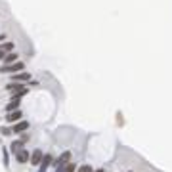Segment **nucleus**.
Listing matches in <instances>:
<instances>
[{
    "mask_svg": "<svg viewBox=\"0 0 172 172\" xmlns=\"http://www.w3.org/2000/svg\"><path fill=\"white\" fill-rule=\"evenodd\" d=\"M42 159H44V153H42V149H35L33 153H31V164H35V166H40V163H42Z\"/></svg>",
    "mask_w": 172,
    "mask_h": 172,
    "instance_id": "3",
    "label": "nucleus"
},
{
    "mask_svg": "<svg viewBox=\"0 0 172 172\" xmlns=\"http://www.w3.org/2000/svg\"><path fill=\"white\" fill-rule=\"evenodd\" d=\"M15 61H19V54H15V52H10V54H6V57H4L2 63H4V65H10V63H15Z\"/></svg>",
    "mask_w": 172,
    "mask_h": 172,
    "instance_id": "8",
    "label": "nucleus"
},
{
    "mask_svg": "<svg viewBox=\"0 0 172 172\" xmlns=\"http://www.w3.org/2000/svg\"><path fill=\"white\" fill-rule=\"evenodd\" d=\"M77 172H94V170H92L90 164H82V166H79V168H77Z\"/></svg>",
    "mask_w": 172,
    "mask_h": 172,
    "instance_id": "14",
    "label": "nucleus"
},
{
    "mask_svg": "<svg viewBox=\"0 0 172 172\" xmlns=\"http://www.w3.org/2000/svg\"><path fill=\"white\" fill-rule=\"evenodd\" d=\"M94 172H103V168H100V170H94Z\"/></svg>",
    "mask_w": 172,
    "mask_h": 172,
    "instance_id": "17",
    "label": "nucleus"
},
{
    "mask_svg": "<svg viewBox=\"0 0 172 172\" xmlns=\"http://www.w3.org/2000/svg\"><path fill=\"white\" fill-rule=\"evenodd\" d=\"M21 117H23V113L19 111V109H15V111H10L8 115H6V122H19L21 121Z\"/></svg>",
    "mask_w": 172,
    "mask_h": 172,
    "instance_id": "4",
    "label": "nucleus"
},
{
    "mask_svg": "<svg viewBox=\"0 0 172 172\" xmlns=\"http://www.w3.org/2000/svg\"><path fill=\"white\" fill-rule=\"evenodd\" d=\"M19 103H21V101H19V98H12V101L6 105V111H8V113H10V111H15V109L19 107Z\"/></svg>",
    "mask_w": 172,
    "mask_h": 172,
    "instance_id": "9",
    "label": "nucleus"
},
{
    "mask_svg": "<svg viewBox=\"0 0 172 172\" xmlns=\"http://www.w3.org/2000/svg\"><path fill=\"white\" fill-rule=\"evenodd\" d=\"M25 130H29V122H27V121L14 122V126H12V132H14V134H21V132H25Z\"/></svg>",
    "mask_w": 172,
    "mask_h": 172,
    "instance_id": "6",
    "label": "nucleus"
},
{
    "mask_svg": "<svg viewBox=\"0 0 172 172\" xmlns=\"http://www.w3.org/2000/svg\"><path fill=\"white\" fill-rule=\"evenodd\" d=\"M6 90L12 94V98H21L23 94H27V92H29V88H27V86H23L21 82H10V84L6 86Z\"/></svg>",
    "mask_w": 172,
    "mask_h": 172,
    "instance_id": "1",
    "label": "nucleus"
},
{
    "mask_svg": "<svg viewBox=\"0 0 172 172\" xmlns=\"http://www.w3.org/2000/svg\"><path fill=\"white\" fill-rule=\"evenodd\" d=\"M75 170H77V164L75 163H67L65 168H63V172H75Z\"/></svg>",
    "mask_w": 172,
    "mask_h": 172,
    "instance_id": "13",
    "label": "nucleus"
},
{
    "mask_svg": "<svg viewBox=\"0 0 172 172\" xmlns=\"http://www.w3.org/2000/svg\"><path fill=\"white\" fill-rule=\"evenodd\" d=\"M23 140H17V142H14L12 143V151H14V153H19V151H21L23 149Z\"/></svg>",
    "mask_w": 172,
    "mask_h": 172,
    "instance_id": "12",
    "label": "nucleus"
},
{
    "mask_svg": "<svg viewBox=\"0 0 172 172\" xmlns=\"http://www.w3.org/2000/svg\"><path fill=\"white\" fill-rule=\"evenodd\" d=\"M2 40H6V35H0V42H2Z\"/></svg>",
    "mask_w": 172,
    "mask_h": 172,
    "instance_id": "16",
    "label": "nucleus"
},
{
    "mask_svg": "<svg viewBox=\"0 0 172 172\" xmlns=\"http://www.w3.org/2000/svg\"><path fill=\"white\" fill-rule=\"evenodd\" d=\"M52 164V155H44V159H42V163H40V172H44L46 168H48V166Z\"/></svg>",
    "mask_w": 172,
    "mask_h": 172,
    "instance_id": "11",
    "label": "nucleus"
},
{
    "mask_svg": "<svg viewBox=\"0 0 172 172\" xmlns=\"http://www.w3.org/2000/svg\"><path fill=\"white\" fill-rule=\"evenodd\" d=\"M6 54H10V52H14L15 50V44H14V40H6V42H2V46H0Z\"/></svg>",
    "mask_w": 172,
    "mask_h": 172,
    "instance_id": "10",
    "label": "nucleus"
},
{
    "mask_svg": "<svg viewBox=\"0 0 172 172\" xmlns=\"http://www.w3.org/2000/svg\"><path fill=\"white\" fill-rule=\"evenodd\" d=\"M15 161H17L19 164H27L31 157H29V149H21L19 153H15Z\"/></svg>",
    "mask_w": 172,
    "mask_h": 172,
    "instance_id": "5",
    "label": "nucleus"
},
{
    "mask_svg": "<svg viewBox=\"0 0 172 172\" xmlns=\"http://www.w3.org/2000/svg\"><path fill=\"white\" fill-rule=\"evenodd\" d=\"M31 79V73L23 71V73H15V75H12V82H25Z\"/></svg>",
    "mask_w": 172,
    "mask_h": 172,
    "instance_id": "7",
    "label": "nucleus"
},
{
    "mask_svg": "<svg viewBox=\"0 0 172 172\" xmlns=\"http://www.w3.org/2000/svg\"><path fill=\"white\" fill-rule=\"evenodd\" d=\"M4 57H6V52L0 48V61H4Z\"/></svg>",
    "mask_w": 172,
    "mask_h": 172,
    "instance_id": "15",
    "label": "nucleus"
},
{
    "mask_svg": "<svg viewBox=\"0 0 172 172\" xmlns=\"http://www.w3.org/2000/svg\"><path fill=\"white\" fill-rule=\"evenodd\" d=\"M23 69H25L23 61H15V63H10V65H2L0 67V73H4V75H15V73H21Z\"/></svg>",
    "mask_w": 172,
    "mask_h": 172,
    "instance_id": "2",
    "label": "nucleus"
}]
</instances>
